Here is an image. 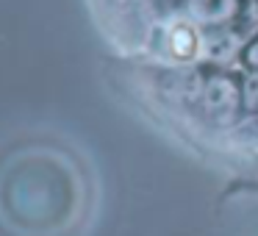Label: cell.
Instances as JSON below:
<instances>
[{
  "label": "cell",
  "instance_id": "obj_1",
  "mask_svg": "<svg viewBox=\"0 0 258 236\" xmlns=\"http://www.w3.org/2000/svg\"><path fill=\"white\" fill-rule=\"evenodd\" d=\"M241 103V92L230 78H211L206 84V95H203V106L214 120H228Z\"/></svg>",
  "mask_w": 258,
  "mask_h": 236
},
{
  "label": "cell",
  "instance_id": "obj_2",
  "mask_svg": "<svg viewBox=\"0 0 258 236\" xmlns=\"http://www.w3.org/2000/svg\"><path fill=\"white\" fill-rule=\"evenodd\" d=\"M236 12H239V0H189V14L206 25H222L233 20Z\"/></svg>",
  "mask_w": 258,
  "mask_h": 236
},
{
  "label": "cell",
  "instance_id": "obj_3",
  "mask_svg": "<svg viewBox=\"0 0 258 236\" xmlns=\"http://www.w3.org/2000/svg\"><path fill=\"white\" fill-rule=\"evenodd\" d=\"M169 47H172V53H175L178 58L191 56V53H195V47H197L191 28H186V25H175L172 34H169Z\"/></svg>",
  "mask_w": 258,
  "mask_h": 236
},
{
  "label": "cell",
  "instance_id": "obj_4",
  "mask_svg": "<svg viewBox=\"0 0 258 236\" xmlns=\"http://www.w3.org/2000/svg\"><path fill=\"white\" fill-rule=\"evenodd\" d=\"M241 100H244L247 108H258V78H252L250 84H247L244 95H241Z\"/></svg>",
  "mask_w": 258,
  "mask_h": 236
},
{
  "label": "cell",
  "instance_id": "obj_5",
  "mask_svg": "<svg viewBox=\"0 0 258 236\" xmlns=\"http://www.w3.org/2000/svg\"><path fill=\"white\" fill-rule=\"evenodd\" d=\"M244 62L250 64V67H255V70H258V36L250 42V47L244 50Z\"/></svg>",
  "mask_w": 258,
  "mask_h": 236
},
{
  "label": "cell",
  "instance_id": "obj_6",
  "mask_svg": "<svg viewBox=\"0 0 258 236\" xmlns=\"http://www.w3.org/2000/svg\"><path fill=\"white\" fill-rule=\"evenodd\" d=\"M117 3H131V0H117Z\"/></svg>",
  "mask_w": 258,
  "mask_h": 236
}]
</instances>
